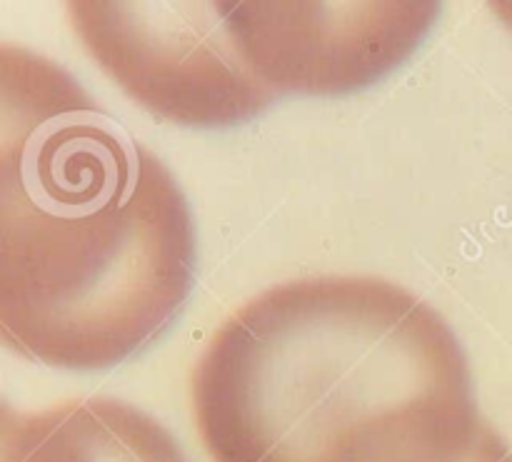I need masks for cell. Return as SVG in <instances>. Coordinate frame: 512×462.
Returning <instances> with one entry per match:
<instances>
[{
  "label": "cell",
  "instance_id": "5",
  "mask_svg": "<svg viewBox=\"0 0 512 462\" xmlns=\"http://www.w3.org/2000/svg\"><path fill=\"white\" fill-rule=\"evenodd\" d=\"M0 462H188L170 430L135 405L80 398L35 413L3 408Z\"/></svg>",
  "mask_w": 512,
  "mask_h": 462
},
{
  "label": "cell",
  "instance_id": "2",
  "mask_svg": "<svg viewBox=\"0 0 512 462\" xmlns=\"http://www.w3.org/2000/svg\"><path fill=\"white\" fill-rule=\"evenodd\" d=\"M190 410L213 462H463L485 428L450 325L375 275L240 305L195 363Z\"/></svg>",
  "mask_w": 512,
  "mask_h": 462
},
{
  "label": "cell",
  "instance_id": "4",
  "mask_svg": "<svg viewBox=\"0 0 512 462\" xmlns=\"http://www.w3.org/2000/svg\"><path fill=\"white\" fill-rule=\"evenodd\" d=\"M245 58L275 93L338 95L398 68L440 3H220Z\"/></svg>",
  "mask_w": 512,
  "mask_h": 462
},
{
  "label": "cell",
  "instance_id": "1",
  "mask_svg": "<svg viewBox=\"0 0 512 462\" xmlns=\"http://www.w3.org/2000/svg\"><path fill=\"white\" fill-rule=\"evenodd\" d=\"M193 215L163 160L60 65L0 45V335L103 370L153 343L195 283Z\"/></svg>",
  "mask_w": 512,
  "mask_h": 462
},
{
  "label": "cell",
  "instance_id": "7",
  "mask_svg": "<svg viewBox=\"0 0 512 462\" xmlns=\"http://www.w3.org/2000/svg\"><path fill=\"white\" fill-rule=\"evenodd\" d=\"M490 8L512 30V3H490Z\"/></svg>",
  "mask_w": 512,
  "mask_h": 462
},
{
  "label": "cell",
  "instance_id": "3",
  "mask_svg": "<svg viewBox=\"0 0 512 462\" xmlns=\"http://www.w3.org/2000/svg\"><path fill=\"white\" fill-rule=\"evenodd\" d=\"M90 58L158 118L220 128L275 100L235 40L220 3H65Z\"/></svg>",
  "mask_w": 512,
  "mask_h": 462
},
{
  "label": "cell",
  "instance_id": "6",
  "mask_svg": "<svg viewBox=\"0 0 512 462\" xmlns=\"http://www.w3.org/2000/svg\"><path fill=\"white\" fill-rule=\"evenodd\" d=\"M463 462H512V448L500 438V433L493 425L485 423L473 450H470V455Z\"/></svg>",
  "mask_w": 512,
  "mask_h": 462
}]
</instances>
